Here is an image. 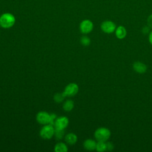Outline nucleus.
I'll list each match as a JSON object with an SVG mask.
<instances>
[{
    "mask_svg": "<svg viewBox=\"0 0 152 152\" xmlns=\"http://www.w3.org/2000/svg\"><path fill=\"white\" fill-rule=\"evenodd\" d=\"M15 23L14 15L10 12H5L0 16V26L4 28L12 27Z\"/></svg>",
    "mask_w": 152,
    "mask_h": 152,
    "instance_id": "f257e3e1",
    "label": "nucleus"
},
{
    "mask_svg": "<svg viewBox=\"0 0 152 152\" xmlns=\"http://www.w3.org/2000/svg\"><path fill=\"white\" fill-rule=\"evenodd\" d=\"M111 135L110 131L106 127L98 128L94 132V136L97 141H107Z\"/></svg>",
    "mask_w": 152,
    "mask_h": 152,
    "instance_id": "f03ea898",
    "label": "nucleus"
},
{
    "mask_svg": "<svg viewBox=\"0 0 152 152\" xmlns=\"http://www.w3.org/2000/svg\"><path fill=\"white\" fill-rule=\"evenodd\" d=\"M55 126L50 124L44 125L40 131V135L44 140H49L54 136Z\"/></svg>",
    "mask_w": 152,
    "mask_h": 152,
    "instance_id": "7ed1b4c3",
    "label": "nucleus"
},
{
    "mask_svg": "<svg viewBox=\"0 0 152 152\" xmlns=\"http://www.w3.org/2000/svg\"><path fill=\"white\" fill-rule=\"evenodd\" d=\"M116 26L114 22L111 20H105L100 24L101 30L105 33L111 34L115 32Z\"/></svg>",
    "mask_w": 152,
    "mask_h": 152,
    "instance_id": "20e7f679",
    "label": "nucleus"
},
{
    "mask_svg": "<svg viewBox=\"0 0 152 152\" xmlns=\"http://www.w3.org/2000/svg\"><path fill=\"white\" fill-rule=\"evenodd\" d=\"M93 22L88 19L83 20L80 24V30L83 34H86L90 33L93 30Z\"/></svg>",
    "mask_w": 152,
    "mask_h": 152,
    "instance_id": "39448f33",
    "label": "nucleus"
},
{
    "mask_svg": "<svg viewBox=\"0 0 152 152\" xmlns=\"http://www.w3.org/2000/svg\"><path fill=\"white\" fill-rule=\"evenodd\" d=\"M78 86L76 83H71L65 87L64 93L66 97H72L78 93Z\"/></svg>",
    "mask_w": 152,
    "mask_h": 152,
    "instance_id": "423d86ee",
    "label": "nucleus"
},
{
    "mask_svg": "<svg viewBox=\"0 0 152 152\" xmlns=\"http://www.w3.org/2000/svg\"><path fill=\"white\" fill-rule=\"evenodd\" d=\"M50 114L45 111H41L37 113L36 115L37 121L42 125L49 124Z\"/></svg>",
    "mask_w": 152,
    "mask_h": 152,
    "instance_id": "0eeeda50",
    "label": "nucleus"
},
{
    "mask_svg": "<svg viewBox=\"0 0 152 152\" xmlns=\"http://www.w3.org/2000/svg\"><path fill=\"white\" fill-rule=\"evenodd\" d=\"M69 124V119L66 116L58 117L55 124V128L65 129Z\"/></svg>",
    "mask_w": 152,
    "mask_h": 152,
    "instance_id": "6e6552de",
    "label": "nucleus"
},
{
    "mask_svg": "<svg viewBox=\"0 0 152 152\" xmlns=\"http://www.w3.org/2000/svg\"><path fill=\"white\" fill-rule=\"evenodd\" d=\"M132 68L136 72L139 74H144L147 69V65L140 61L135 62L132 65Z\"/></svg>",
    "mask_w": 152,
    "mask_h": 152,
    "instance_id": "1a4fd4ad",
    "label": "nucleus"
},
{
    "mask_svg": "<svg viewBox=\"0 0 152 152\" xmlns=\"http://www.w3.org/2000/svg\"><path fill=\"white\" fill-rule=\"evenodd\" d=\"M116 37L119 39H124L127 34L126 30L125 27L123 26H119L116 28L115 31Z\"/></svg>",
    "mask_w": 152,
    "mask_h": 152,
    "instance_id": "9d476101",
    "label": "nucleus"
},
{
    "mask_svg": "<svg viewBox=\"0 0 152 152\" xmlns=\"http://www.w3.org/2000/svg\"><path fill=\"white\" fill-rule=\"evenodd\" d=\"M97 142L92 139H87L83 142L84 148L88 151H93L96 150Z\"/></svg>",
    "mask_w": 152,
    "mask_h": 152,
    "instance_id": "9b49d317",
    "label": "nucleus"
},
{
    "mask_svg": "<svg viewBox=\"0 0 152 152\" xmlns=\"http://www.w3.org/2000/svg\"><path fill=\"white\" fill-rule=\"evenodd\" d=\"M65 140L67 144L69 145H74L77 142L78 138L77 135H75L74 133L70 132L65 136Z\"/></svg>",
    "mask_w": 152,
    "mask_h": 152,
    "instance_id": "f8f14e48",
    "label": "nucleus"
},
{
    "mask_svg": "<svg viewBox=\"0 0 152 152\" xmlns=\"http://www.w3.org/2000/svg\"><path fill=\"white\" fill-rule=\"evenodd\" d=\"M68 149L66 145L62 142H58L54 147V150L55 152H66L68 151Z\"/></svg>",
    "mask_w": 152,
    "mask_h": 152,
    "instance_id": "ddd939ff",
    "label": "nucleus"
},
{
    "mask_svg": "<svg viewBox=\"0 0 152 152\" xmlns=\"http://www.w3.org/2000/svg\"><path fill=\"white\" fill-rule=\"evenodd\" d=\"M74 107V102L72 100H66L63 104L62 107L65 111L69 112Z\"/></svg>",
    "mask_w": 152,
    "mask_h": 152,
    "instance_id": "4468645a",
    "label": "nucleus"
},
{
    "mask_svg": "<svg viewBox=\"0 0 152 152\" xmlns=\"http://www.w3.org/2000/svg\"><path fill=\"white\" fill-rule=\"evenodd\" d=\"M96 151L99 152H103L107 150L106 142L104 141H98L96 144Z\"/></svg>",
    "mask_w": 152,
    "mask_h": 152,
    "instance_id": "2eb2a0df",
    "label": "nucleus"
},
{
    "mask_svg": "<svg viewBox=\"0 0 152 152\" xmlns=\"http://www.w3.org/2000/svg\"><path fill=\"white\" fill-rule=\"evenodd\" d=\"M65 97H66V96L64 94V92L57 93L53 96V100L56 103H61L64 100Z\"/></svg>",
    "mask_w": 152,
    "mask_h": 152,
    "instance_id": "dca6fc26",
    "label": "nucleus"
},
{
    "mask_svg": "<svg viewBox=\"0 0 152 152\" xmlns=\"http://www.w3.org/2000/svg\"><path fill=\"white\" fill-rule=\"evenodd\" d=\"M64 134H65L64 129L55 128V134H54V135L55 136L56 139L61 140V139L63 138V137H64Z\"/></svg>",
    "mask_w": 152,
    "mask_h": 152,
    "instance_id": "f3484780",
    "label": "nucleus"
},
{
    "mask_svg": "<svg viewBox=\"0 0 152 152\" xmlns=\"http://www.w3.org/2000/svg\"><path fill=\"white\" fill-rule=\"evenodd\" d=\"M80 42H81L82 45L87 46H88L90 44L91 40H90V39L88 37H87L86 36H82L81 37Z\"/></svg>",
    "mask_w": 152,
    "mask_h": 152,
    "instance_id": "a211bd4d",
    "label": "nucleus"
},
{
    "mask_svg": "<svg viewBox=\"0 0 152 152\" xmlns=\"http://www.w3.org/2000/svg\"><path fill=\"white\" fill-rule=\"evenodd\" d=\"M57 116L56 114L55 113H50V118H49V124L55 126V121L57 119Z\"/></svg>",
    "mask_w": 152,
    "mask_h": 152,
    "instance_id": "6ab92c4d",
    "label": "nucleus"
},
{
    "mask_svg": "<svg viewBox=\"0 0 152 152\" xmlns=\"http://www.w3.org/2000/svg\"><path fill=\"white\" fill-rule=\"evenodd\" d=\"M147 25L150 28H152V14H150L147 20Z\"/></svg>",
    "mask_w": 152,
    "mask_h": 152,
    "instance_id": "aec40b11",
    "label": "nucleus"
},
{
    "mask_svg": "<svg viewBox=\"0 0 152 152\" xmlns=\"http://www.w3.org/2000/svg\"><path fill=\"white\" fill-rule=\"evenodd\" d=\"M106 145H107V150L108 151H112L114 148L113 144L111 142H107Z\"/></svg>",
    "mask_w": 152,
    "mask_h": 152,
    "instance_id": "412c9836",
    "label": "nucleus"
},
{
    "mask_svg": "<svg viewBox=\"0 0 152 152\" xmlns=\"http://www.w3.org/2000/svg\"><path fill=\"white\" fill-rule=\"evenodd\" d=\"M148 40L150 43L152 45V31H151L148 35Z\"/></svg>",
    "mask_w": 152,
    "mask_h": 152,
    "instance_id": "4be33fe9",
    "label": "nucleus"
}]
</instances>
